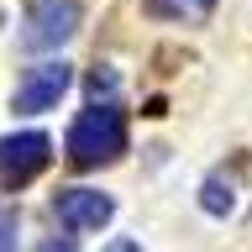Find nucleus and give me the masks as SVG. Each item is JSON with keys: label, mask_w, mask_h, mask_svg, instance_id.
I'll use <instances>...</instances> for the list:
<instances>
[{"label": "nucleus", "mask_w": 252, "mask_h": 252, "mask_svg": "<svg viewBox=\"0 0 252 252\" xmlns=\"http://www.w3.org/2000/svg\"><path fill=\"white\" fill-rule=\"evenodd\" d=\"M153 16H168V21H205L216 11V0H147Z\"/></svg>", "instance_id": "obj_7"}, {"label": "nucleus", "mask_w": 252, "mask_h": 252, "mask_svg": "<svg viewBox=\"0 0 252 252\" xmlns=\"http://www.w3.org/2000/svg\"><path fill=\"white\" fill-rule=\"evenodd\" d=\"M68 84H74V68H68L63 58L32 63L27 74H21V84H16V94H11V110L16 116H42V110H53L63 100Z\"/></svg>", "instance_id": "obj_3"}, {"label": "nucleus", "mask_w": 252, "mask_h": 252, "mask_svg": "<svg viewBox=\"0 0 252 252\" xmlns=\"http://www.w3.org/2000/svg\"><path fill=\"white\" fill-rule=\"evenodd\" d=\"M200 210L205 216H231L236 210V184L226 179V173H210L200 184Z\"/></svg>", "instance_id": "obj_6"}, {"label": "nucleus", "mask_w": 252, "mask_h": 252, "mask_svg": "<svg viewBox=\"0 0 252 252\" xmlns=\"http://www.w3.org/2000/svg\"><path fill=\"white\" fill-rule=\"evenodd\" d=\"M47 158H53L47 131H11V137H0V179L27 184V179H37L47 168Z\"/></svg>", "instance_id": "obj_4"}, {"label": "nucleus", "mask_w": 252, "mask_h": 252, "mask_svg": "<svg viewBox=\"0 0 252 252\" xmlns=\"http://www.w3.org/2000/svg\"><path fill=\"white\" fill-rule=\"evenodd\" d=\"M37 252H74V236H53V242H42Z\"/></svg>", "instance_id": "obj_9"}, {"label": "nucleus", "mask_w": 252, "mask_h": 252, "mask_svg": "<svg viewBox=\"0 0 252 252\" xmlns=\"http://www.w3.org/2000/svg\"><path fill=\"white\" fill-rule=\"evenodd\" d=\"M0 252H16V216H0Z\"/></svg>", "instance_id": "obj_8"}, {"label": "nucleus", "mask_w": 252, "mask_h": 252, "mask_svg": "<svg viewBox=\"0 0 252 252\" xmlns=\"http://www.w3.org/2000/svg\"><path fill=\"white\" fill-rule=\"evenodd\" d=\"M63 147H68V163H74V168H100L110 158H121L126 153V110L116 105V100L79 110Z\"/></svg>", "instance_id": "obj_1"}, {"label": "nucleus", "mask_w": 252, "mask_h": 252, "mask_svg": "<svg viewBox=\"0 0 252 252\" xmlns=\"http://www.w3.org/2000/svg\"><path fill=\"white\" fill-rule=\"evenodd\" d=\"M53 216L68 231H100V226L116 220V200L100 194V189H58L53 194Z\"/></svg>", "instance_id": "obj_5"}, {"label": "nucleus", "mask_w": 252, "mask_h": 252, "mask_svg": "<svg viewBox=\"0 0 252 252\" xmlns=\"http://www.w3.org/2000/svg\"><path fill=\"white\" fill-rule=\"evenodd\" d=\"M79 21H84L79 0H32L27 21H21V47L27 53H58L79 32Z\"/></svg>", "instance_id": "obj_2"}, {"label": "nucleus", "mask_w": 252, "mask_h": 252, "mask_svg": "<svg viewBox=\"0 0 252 252\" xmlns=\"http://www.w3.org/2000/svg\"><path fill=\"white\" fill-rule=\"evenodd\" d=\"M105 252H142V247H137V242H131V236H116V242H110Z\"/></svg>", "instance_id": "obj_10"}]
</instances>
